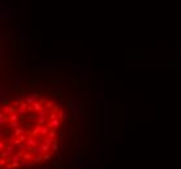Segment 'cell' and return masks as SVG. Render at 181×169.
<instances>
[{"label":"cell","instance_id":"1","mask_svg":"<svg viewBox=\"0 0 181 169\" xmlns=\"http://www.w3.org/2000/svg\"><path fill=\"white\" fill-rule=\"evenodd\" d=\"M110 126V103L104 104V132H108Z\"/></svg>","mask_w":181,"mask_h":169},{"label":"cell","instance_id":"2","mask_svg":"<svg viewBox=\"0 0 181 169\" xmlns=\"http://www.w3.org/2000/svg\"><path fill=\"white\" fill-rule=\"evenodd\" d=\"M104 98V91H103V83H98V90H96V100L102 101Z\"/></svg>","mask_w":181,"mask_h":169},{"label":"cell","instance_id":"3","mask_svg":"<svg viewBox=\"0 0 181 169\" xmlns=\"http://www.w3.org/2000/svg\"><path fill=\"white\" fill-rule=\"evenodd\" d=\"M38 100H39V95H38L37 92L31 94L30 96H26V99H25V101H26L28 104H34V103L38 101Z\"/></svg>","mask_w":181,"mask_h":169},{"label":"cell","instance_id":"4","mask_svg":"<svg viewBox=\"0 0 181 169\" xmlns=\"http://www.w3.org/2000/svg\"><path fill=\"white\" fill-rule=\"evenodd\" d=\"M8 117H9V121H21V116H20L17 112H13V113H11Z\"/></svg>","mask_w":181,"mask_h":169},{"label":"cell","instance_id":"5","mask_svg":"<svg viewBox=\"0 0 181 169\" xmlns=\"http://www.w3.org/2000/svg\"><path fill=\"white\" fill-rule=\"evenodd\" d=\"M9 120L8 115H4V113H0V124H2V126H4V124H7V121Z\"/></svg>","mask_w":181,"mask_h":169},{"label":"cell","instance_id":"6","mask_svg":"<svg viewBox=\"0 0 181 169\" xmlns=\"http://www.w3.org/2000/svg\"><path fill=\"white\" fill-rule=\"evenodd\" d=\"M57 148H59V142H57V139H55L53 140V143L51 144V151H57Z\"/></svg>","mask_w":181,"mask_h":169},{"label":"cell","instance_id":"7","mask_svg":"<svg viewBox=\"0 0 181 169\" xmlns=\"http://www.w3.org/2000/svg\"><path fill=\"white\" fill-rule=\"evenodd\" d=\"M59 118L61 120V121H64V120L67 118V113H65V111H61V109L59 111Z\"/></svg>","mask_w":181,"mask_h":169}]
</instances>
